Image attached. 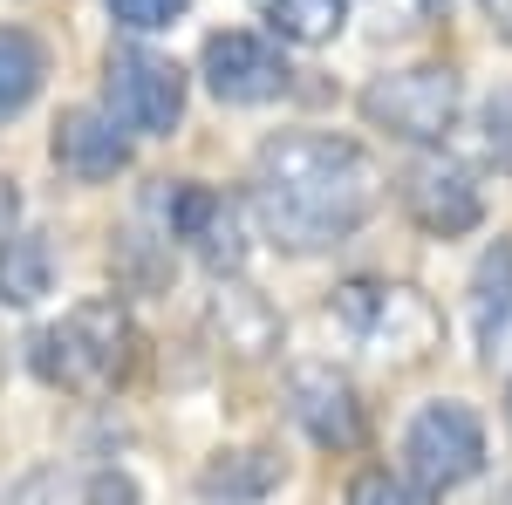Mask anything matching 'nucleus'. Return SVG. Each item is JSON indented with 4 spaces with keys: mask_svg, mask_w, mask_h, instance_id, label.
Instances as JSON below:
<instances>
[{
    "mask_svg": "<svg viewBox=\"0 0 512 505\" xmlns=\"http://www.w3.org/2000/svg\"><path fill=\"white\" fill-rule=\"evenodd\" d=\"M403 212L431 239H458L485 219V192H478V178L458 157H417L403 171Z\"/></svg>",
    "mask_w": 512,
    "mask_h": 505,
    "instance_id": "9",
    "label": "nucleus"
},
{
    "mask_svg": "<svg viewBox=\"0 0 512 505\" xmlns=\"http://www.w3.org/2000/svg\"><path fill=\"white\" fill-rule=\"evenodd\" d=\"M110 14H117V28H130V35H158V28H171L192 0H103Z\"/></svg>",
    "mask_w": 512,
    "mask_h": 505,
    "instance_id": "20",
    "label": "nucleus"
},
{
    "mask_svg": "<svg viewBox=\"0 0 512 505\" xmlns=\"http://www.w3.org/2000/svg\"><path fill=\"white\" fill-rule=\"evenodd\" d=\"M485 21H492L499 41H512V0H485Z\"/></svg>",
    "mask_w": 512,
    "mask_h": 505,
    "instance_id": "24",
    "label": "nucleus"
},
{
    "mask_svg": "<svg viewBox=\"0 0 512 505\" xmlns=\"http://www.w3.org/2000/svg\"><path fill=\"white\" fill-rule=\"evenodd\" d=\"M465 110V82L444 62H417V69H390L362 89V117L369 130H390L396 144H444Z\"/></svg>",
    "mask_w": 512,
    "mask_h": 505,
    "instance_id": "4",
    "label": "nucleus"
},
{
    "mask_svg": "<svg viewBox=\"0 0 512 505\" xmlns=\"http://www.w3.org/2000/svg\"><path fill=\"white\" fill-rule=\"evenodd\" d=\"M137 362V321L117 294L76 301L62 321L28 335V369L62 396H110Z\"/></svg>",
    "mask_w": 512,
    "mask_h": 505,
    "instance_id": "3",
    "label": "nucleus"
},
{
    "mask_svg": "<svg viewBox=\"0 0 512 505\" xmlns=\"http://www.w3.org/2000/svg\"><path fill=\"white\" fill-rule=\"evenodd\" d=\"M403 471L444 499V492H458V485H472L478 471H485V424H478L472 403H424L410 430H403Z\"/></svg>",
    "mask_w": 512,
    "mask_h": 505,
    "instance_id": "6",
    "label": "nucleus"
},
{
    "mask_svg": "<svg viewBox=\"0 0 512 505\" xmlns=\"http://www.w3.org/2000/svg\"><path fill=\"white\" fill-rule=\"evenodd\" d=\"M287 403H294V424L315 437L321 451H355L362 444V396L342 369H328V362H301L294 376H287Z\"/></svg>",
    "mask_w": 512,
    "mask_h": 505,
    "instance_id": "10",
    "label": "nucleus"
},
{
    "mask_svg": "<svg viewBox=\"0 0 512 505\" xmlns=\"http://www.w3.org/2000/svg\"><path fill=\"white\" fill-rule=\"evenodd\" d=\"M21 233V192H14V178H0V246Z\"/></svg>",
    "mask_w": 512,
    "mask_h": 505,
    "instance_id": "23",
    "label": "nucleus"
},
{
    "mask_svg": "<svg viewBox=\"0 0 512 505\" xmlns=\"http://www.w3.org/2000/svg\"><path fill=\"white\" fill-rule=\"evenodd\" d=\"M472 342L485 369L512 362V239L485 246V260L472 267Z\"/></svg>",
    "mask_w": 512,
    "mask_h": 505,
    "instance_id": "13",
    "label": "nucleus"
},
{
    "mask_svg": "<svg viewBox=\"0 0 512 505\" xmlns=\"http://www.w3.org/2000/svg\"><path fill=\"white\" fill-rule=\"evenodd\" d=\"M103 110L130 137H171L185 123V69L158 48H110L103 62Z\"/></svg>",
    "mask_w": 512,
    "mask_h": 505,
    "instance_id": "5",
    "label": "nucleus"
},
{
    "mask_svg": "<svg viewBox=\"0 0 512 505\" xmlns=\"http://www.w3.org/2000/svg\"><path fill=\"white\" fill-rule=\"evenodd\" d=\"M198 76H205V89H212L219 103H239V110L274 103V96L294 89V69H287V55H280V35H253V28H219V35H205Z\"/></svg>",
    "mask_w": 512,
    "mask_h": 505,
    "instance_id": "7",
    "label": "nucleus"
},
{
    "mask_svg": "<svg viewBox=\"0 0 512 505\" xmlns=\"http://www.w3.org/2000/svg\"><path fill=\"white\" fill-rule=\"evenodd\" d=\"M431 492L410 478V471H355L349 478V505H424Z\"/></svg>",
    "mask_w": 512,
    "mask_h": 505,
    "instance_id": "18",
    "label": "nucleus"
},
{
    "mask_svg": "<svg viewBox=\"0 0 512 505\" xmlns=\"http://www.w3.org/2000/svg\"><path fill=\"white\" fill-rule=\"evenodd\" d=\"M48 157L76 185H110V178L130 171V130L110 110H69L55 123V137H48Z\"/></svg>",
    "mask_w": 512,
    "mask_h": 505,
    "instance_id": "11",
    "label": "nucleus"
},
{
    "mask_svg": "<svg viewBox=\"0 0 512 505\" xmlns=\"http://www.w3.org/2000/svg\"><path fill=\"white\" fill-rule=\"evenodd\" d=\"M48 82V48L28 28H0V123L21 117Z\"/></svg>",
    "mask_w": 512,
    "mask_h": 505,
    "instance_id": "16",
    "label": "nucleus"
},
{
    "mask_svg": "<svg viewBox=\"0 0 512 505\" xmlns=\"http://www.w3.org/2000/svg\"><path fill=\"white\" fill-rule=\"evenodd\" d=\"M253 14H260L280 41H294V48H321V41L342 35L349 0H253Z\"/></svg>",
    "mask_w": 512,
    "mask_h": 505,
    "instance_id": "17",
    "label": "nucleus"
},
{
    "mask_svg": "<svg viewBox=\"0 0 512 505\" xmlns=\"http://www.w3.org/2000/svg\"><path fill=\"white\" fill-rule=\"evenodd\" d=\"M328 328L383 369H417L444 349V314L431 294L410 280H376V273H355L328 294Z\"/></svg>",
    "mask_w": 512,
    "mask_h": 505,
    "instance_id": "2",
    "label": "nucleus"
},
{
    "mask_svg": "<svg viewBox=\"0 0 512 505\" xmlns=\"http://www.w3.org/2000/svg\"><path fill=\"white\" fill-rule=\"evenodd\" d=\"M274 485H280V458L267 444H239V451H219L198 471V505H267Z\"/></svg>",
    "mask_w": 512,
    "mask_h": 505,
    "instance_id": "14",
    "label": "nucleus"
},
{
    "mask_svg": "<svg viewBox=\"0 0 512 505\" xmlns=\"http://www.w3.org/2000/svg\"><path fill=\"white\" fill-rule=\"evenodd\" d=\"M205 328H212V342L239 362H267L280 349V314L267 308V294H253L239 273H219V287H212V301H205Z\"/></svg>",
    "mask_w": 512,
    "mask_h": 505,
    "instance_id": "12",
    "label": "nucleus"
},
{
    "mask_svg": "<svg viewBox=\"0 0 512 505\" xmlns=\"http://www.w3.org/2000/svg\"><path fill=\"white\" fill-rule=\"evenodd\" d=\"M82 505H144L130 471H89L82 478Z\"/></svg>",
    "mask_w": 512,
    "mask_h": 505,
    "instance_id": "21",
    "label": "nucleus"
},
{
    "mask_svg": "<svg viewBox=\"0 0 512 505\" xmlns=\"http://www.w3.org/2000/svg\"><path fill=\"white\" fill-rule=\"evenodd\" d=\"M478 151H485V164L499 178H512V89L485 96V110H478Z\"/></svg>",
    "mask_w": 512,
    "mask_h": 505,
    "instance_id": "19",
    "label": "nucleus"
},
{
    "mask_svg": "<svg viewBox=\"0 0 512 505\" xmlns=\"http://www.w3.org/2000/svg\"><path fill=\"white\" fill-rule=\"evenodd\" d=\"M383 205V164L335 130H280L253 157L246 212L280 253H328Z\"/></svg>",
    "mask_w": 512,
    "mask_h": 505,
    "instance_id": "1",
    "label": "nucleus"
},
{
    "mask_svg": "<svg viewBox=\"0 0 512 505\" xmlns=\"http://www.w3.org/2000/svg\"><path fill=\"white\" fill-rule=\"evenodd\" d=\"M55 287V246L48 233H14L0 246V308H35Z\"/></svg>",
    "mask_w": 512,
    "mask_h": 505,
    "instance_id": "15",
    "label": "nucleus"
},
{
    "mask_svg": "<svg viewBox=\"0 0 512 505\" xmlns=\"http://www.w3.org/2000/svg\"><path fill=\"white\" fill-rule=\"evenodd\" d=\"M0 505H82V492H69L55 471H41V478H28V485H14Z\"/></svg>",
    "mask_w": 512,
    "mask_h": 505,
    "instance_id": "22",
    "label": "nucleus"
},
{
    "mask_svg": "<svg viewBox=\"0 0 512 505\" xmlns=\"http://www.w3.org/2000/svg\"><path fill=\"white\" fill-rule=\"evenodd\" d=\"M158 212H164V239H185L212 273L246 267V212H239L226 192H212V185H198V178H178V185L158 198Z\"/></svg>",
    "mask_w": 512,
    "mask_h": 505,
    "instance_id": "8",
    "label": "nucleus"
}]
</instances>
